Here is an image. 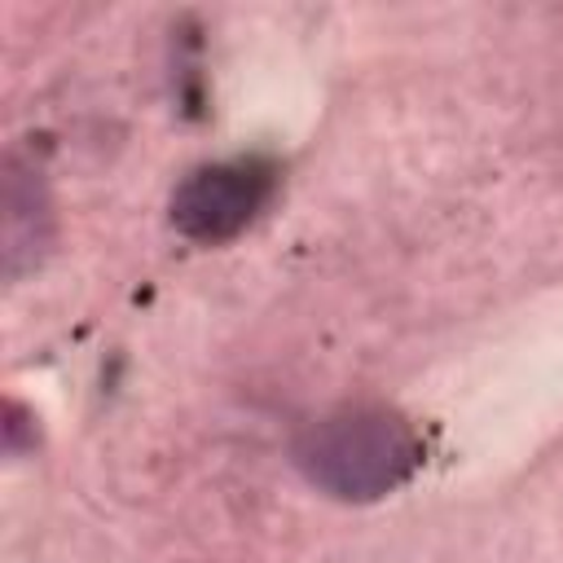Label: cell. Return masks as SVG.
<instances>
[{"label": "cell", "instance_id": "obj_2", "mask_svg": "<svg viewBox=\"0 0 563 563\" xmlns=\"http://www.w3.org/2000/svg\"><path fill=\"white\" fill-rule=\"evenodd\" d=\"M273 189H277V167L260 154L202 163L176 185L172 224L189 242L220 246V242L238 238L268 207Z\"/></svg>", "mask_w": 563, "mask_h": 563}, {"label": "cell", "instance_id": "obj_1", "mask_svg": "<svg viewBox=\"0 0 563 563\" xmlns=\"http://www.w3.org/2000/svg\"><path fill=\"white\" fill-rule=\"evenodd\" d=\"M427 462L422 431L391 405H339L295 435V466L334 501H383Z\"/></svg>", "mask_w": 563, "mask_h": 563}, {"label": "cell", "instance_id": "obj_3", "mask_svg": "<svg viewBox=\"0 0 563 563\" xmlns=\"http://www.w3.org/2000/svg\"><path fill=\"white\" fill-rule=\"evenodd\" d=\"M53 242V211H48V194L44 180L35 176V167H22L18 158H9L4 167V189H0V255H4V277L18 282L22 273H31Z\"/></svg>", "mask_w": 563, "mask_h": 563}]
</instances>
